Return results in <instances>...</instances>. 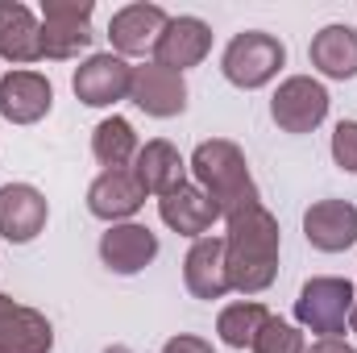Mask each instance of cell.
Returning <instances> with one entry per match:
<instances>
[{
	"label": "cell",
	"mask_w": 357,
	"mask_h": 353,
	"mask_svg": "<svg viewBox=\"0 0 357 353\" xmlns=\"http://www.w3.org/2000/svg\"><path fill=\"white\" fill-rule=\"evenodd\" d=\"M278 220L266 204H245L225 216V270L229 287L241 295H262L278 278Z\"/></svg>",
	"instance_id": "cell-1"
},
{
	"label": "cell",
	"mask_w": 357,
	"mask_h": 353,
	"mask_svg": "<svg viewBox=\"0 0 357 353\" xmlns=\"http://www.w3.org/2000/svg\"><path fill=\"white\" fill-rule=\"evenodd\" d=\"M187 167L195 175V187L220 208V216H233L237 208L258 204V187H254L250 163H245V154H241L237 142H229V137L199 142Z\"/></svg>",
	"instance_id": "cell-2"
},
{
	"label": "cell",
	"mask_w": 357,
	"mask_h": 353,
	"mask_svg": "<svg viewBox=\"0 0 357 353\" xmlns=\"http://www.w3.org/2000/svg\"><path fill=\"white\" fill-rule=\"evenodd\" d=\"M282 67H287V46H282L274 33H262V29L237 33V38L225 46V59H220L225 80L241 91L266 88Z\"/></svg>",
	"instance_id": "cell-3"
},
{
	"label": "cell",
	"mask_w": 357,
	"mask_h": 353,
	"mask_svg": "<svg viewBox=\"0 0 357 353\" xmlns=\"http://www.w3.org/2000/svg\"><path fill=\"white\" fill-rule=\"evenodd\" d=\"M354 299L357 291L349 278H333V274L307 278L299 287V299H295V324L316 333V337H341L349 324Z\"/></svg>",
	"instance_id": "cell-4"
},
{
	"label": "cell",
	"mask_w": 357,
	"mask_h": 353,
	"mask_svg": "<svg viewBox=\"0 0 357 353\" xmlns=\"http://www.w3.org/2000/svg\"><path fill=\"white\" fill-rule=\"evenodd\" d=\"M91 0H42V59L67 63L91 46Z\"/></svg>",
	"instance_id": "cell-5"
},
{
	"label": "cell",
	"mask_w": 357,
	"mask_h": 353,
	"mask_svg": "<svg viewBox=\"0 0 357 353\" xmlns=\"http://www.w3.org/2000/svg\"><path fill=\"white\" fill-rule=\"evenodd\" d=\"M328 104H333V100H328V88H324L320 80H312V75H291V80H282L278 91H274L270 117H274V125H278L282 133H312V129L324 125Z\"/></svg>",
	"instance_id": "cell-6"
},
{
	"label": "cell",
	"mask_w": 357,
	"mask_h": 353,
	"mask_svg": "<svg viewBox=\"0 0 357 353\" xmlns=\"http://www.w3.org/2000/svg\"><path fill=\"white\" fill-rule=\"evenodd\" d=\"M167 21H171L167 8L146 4V0H142V4H125V8H116L112 21H108L112 54H121L125 63H129V59H142V54H154V46H158Z\"/></svg>",
	"instance_id": "cell-7"
},
{
	"label": "cell",
	"mask_w": 357,
	"mask_h": 353,
	"mask_svg": "<svg viewBox=\"0 0 357 353\" xmlns=\"http://www.w3.org/2000/svg\"><path fill=\"white\" fill-rule=\"evenodd\" d=\"M129 84H133V67L112 50L91 54L71 75V88L79 96V104H88V108H112V104L129 100Z\"/></svg>",
	"instance_id": "cell-8"
},
{
	"label": "cell",
	"mask_w": 357,
	"mask_h": 353,
	"mask_svg": "<svg viewBox=\"0 0 357 353\" xmlns=\"http://www.w3.org/2000/svg\"><path fill=\"white\" fill-rule=\"evenodd\" d=\"M50 204L33 183H4L0 187V237L13 246H29L46 229Z\"/></svg>",
	"instance_id": "cell-9"
},
{
	"label": "cell",
	"mask_w": 357,
	"mask_h": 353,
	"mask_svg": "<svg viewBox=\"0 0 357 353\" xmlns=\"http://www.w3.org/2000/svg\"><path fill=\"white\" fill-rule=\"evenodd\" d=\"M303 237L320 254H341L357 246V208L349 200H316L303 212Z\"/></svg>",
	"instance_id": "cell-10"
},
{
	"label": "cell",
	"mask_w": 357,
	"mask_h": 353,
	"mask_svg": "<svg viewBox=\"0 0 357 353\" xmlns=\"http://www.w3.org/2000/svg\"><path fill=\"white\" fill-rule=\"evenodd\" d=\"M208 50H212L208 21H199V17H171L162 38H158V46H154V63L183 75L187 67H199L208 59Z\"/></svg>",
	"instance_id": "cell-11"
},
{
	"label": "cell",
	"mask_w": 357,
	"mask_h": 353,
	"mask_svg": "<svg viewBox=\"0 0 357 353\" xmlns=\"http://www.w3.org/2000/svg\"><path fill=\"white\" fill-rule=\"evenodd\" d=\"M142 204H146V191H142V183L133 175V167L100 171L88 187V212L108 220V225H125L129 216L142 212Z\"/></svg>",
	"instance_id": "cell-12"
},
{
	"label": "cell",
	"mask_w": 357,
	"mask_h": 353,
	"mask_svg": "<svg viewBox=\"0 0 357 353\" xmlns=\"http://www.w3.org/2000/svg\"><path fill=\"white\" fill-rule=\"evenodd\" d=\"M154 258H158V233H150L137 220L108 225V233L100 237V262L112 274H142Z\"/></svg>",
	"instance_id": "cell-13"
},
{
	"label": "cell",
	"mask_w": 357,
	"mask_h": 353,
	"mask_svg": "<svg viewBox=\"0 0 357 353\" xmlns=\"http://www.w3.org/2000/svg\"><path fill=\"white\" fill-rule=\"evenodd\" d=\"M129 100H133L146 117L167 121V117H178V112L187 108V84H183V75L158 67V63H142V67H133Z\"/></svg>",
	"instance_id": "cell-14"
},
{
	"label": "cell",
	"mask_w": 357,
	"mask_h": 353,
	"mask_svg": "<svg viewBox=\"0 0 357 353\" xmlns=\"http://www.w3.org/2000/svg\"><path fill=\"white\" fill-rule=\"evenodd\" d=\"M54 329L38 308L17 303L0 291V353H50Z\"/></svg>",
	"instance_id": "cell-15"
},
{
	"label": "cell",
	"mask_w": 357,
	"mask_h": 353,
	"mask_svg": "<svg viewBox=\"0 0 357 353\" xmlns=\"http://www.w3.org/2000/svg\"><path fill=\"white\" fill-rule=\"evenodd\" d=\"M54 108V88L42 71H8L0 80V117L13 125H38Z\"/></svg>",
	"instance_id": "cell-16"
},
{
	"label": "cell",
	"mask_w": 357,
	"mask_h": 353,
	"mask_svg": "<svg viewBox=\"0 0 357 353\" xmlns=\"http://www.w3.org/2000/svg\"><path fill=\"white\" fill-rule=\"evenodd\" d=\"M183 283L195 299H225L229 287V270H225V237H199L187 258H183Z\"/></svg>",
	"instance_id": "cell-17"
},
{
	"label": "cell",
	"mask_w": 357,
	"mask_h": 353,
	"mask_svg": "<svg viewBox=\"0 0 357 353\" xmlns=\"http://www.w3.org/2000/svg\"><path fill=\"white\" fill-rule=\"evenodd\" d=\"M158 216H162V225L167 229H175L178 237H208V229L220 220V208L195 187V183H183L175 191H167L162 200H158Z\"/></svg>",
	"instance_id": "cell-18"
},
{
	"label": "cell",
	"mask_w": 357,
	"mask_h": 353,
	"mask_svg": "<svg viewBox=\"0 0 357 353\" xmlns=\"http://www.w3.org/2000/svg\"><path fill=\"white\" fill-rule=\"evenodd\" d=\"M0 59L4 63L42 59V21L21 0H0Z\"/></svg>",
	"instance_id": "cell-19"
},
{
	"label": "cell",
	"mask_w": 357,
	"mask_h": 353,
	"mask_svg": "<svg viewBox=\"0 0 357 353\" xmlns=\"http://www.w3.org/2000/svg\"><path fill=\"white\" fill-rule=\"evenodd\" d=\"M133 175L142 183V191L146 195H167V191H175L187 183V163H183V154H178L171 142H162V137H154V142H146L142 150H137V158H133Z\"/></svg>",
	"instance_id": "cell-20"
},
{
	"label": "cell",
	"mask_w": 357,
	"mask_h": 353,
	"mask_svg": "<svg viewBox=\"0 0 357 353\" xmlns=\"http://www.w3.org/2000/svg\"><path fill=\"white\" fill-rule=\"evenodd\" d=\"M307 59H312V67L324 80H354L357 75V29L354 25H324L312 38Z\"/></svg>",
	"instance_id": "cell-21"
},
{
	"label": "cell",
	"mask_w": 357,
	"mask_h": 353,
	"mask_svg": "<svg viewBox=\"0 0 357 353\" xmlns=\"http://www.w3.org/2000/svg\"><path fill=\"white\" fill-rule=\"evenodd\" d=\"M137 150H142V142H137V133L125 117H104L91 129V154L104 171H125L137 158Z\"/></svg>",
	"instance_id": "cell-22"
},
{
	"label": "cell",
	"mask_w": 357,
	"mask_h": 353,
	"mask_svg": "<svg viewBox=\"0 0 357 353\" xmlns=\"http://www.w3.org/2000/svg\"><path fill=\"white\" fill-rule=\"evenodd\" d=\"M266 320H270L266 303H258V299H241V303H229V308L216 316V333H220V341H225L229 350H250Z\"/></svg>",
	"instance_id": "cell-23"
},
{
	"label": "cell",
	"mask_w": 357,
	"mask_h": 353,
	"mask_svg": "<svg viewBox=\"0 0 357 353\" xmlns=\"http://www.w3.org/2000/svg\"><path fill=\"white\" fill-rule=\"evenodd\" d=\"M254 353H303V329L299 324H287V320H278V316H270L266 324H262V333L254 337Z\"/></svg>",
	"instance_id": "cell-24"
},
{
	"label": "cell",
	"mask_w": 357,
	"mask_h": 353,
	"mask_svg": "<svg viewBox=\"0 0 357 353\" xmlns=\"http://www.w3.org/2000/svg\"><path fill=\"white\" fill-rule=\"evenodd\" d=\"M333 158L341 171L357 175V121H341L333 129Z\"/></svg>",
	"instance_id": "cell-25"
},
{
	"label": "cell",
	"mask_w": 357,
	"mask_h": 353,
	"mask_svg": "<svg viewBox=\"0 0 357 353\" xmlns=\"http://www.w3.org/2000/svg\"><path fill=\"white\" fill-rule=\"evenodd\" d=\"M162 353H216L204 337H191V333H178V337H171L167 345H162Z\"/></svg>",
	"instance_id": "cell-26"
},
{
	"label": "cell",
	"mask_w": 357,
	"mask_h": 353,
	"mask_svg": "<svg viewBox=\"0 0 357 353\" xmlns=\"http://www.w3.org/2000/svg\"><path fill=\"white\" fill-rule=\"evenodd\" d=\"M303 353H357V350H354V345H345L341 337H320L316 345H307Z\"/></svg>",
	"instance_id": "cell-27"
},
{
	"label": "cell",
	"mask_w": 357,
	"mask_h": 353,
	"mask_svg": "<svg viewBox=\"0 0 357 353\" xmlns=\"http://www.w3.org/2000/svg\"><path fill=\"white\" fill-rule=\"evenodd\" d=\"M349 329L357 333V299H354V312H349Z\"/></svg>",
	"instance_id": "cell-28"
},
{
	"label": "cell",
	"mask_w": 357,
	"mask_h": 353,
	"mask_svg": "<svg viewBox=\"0 0 357 353\" xmlns=\"http://www.w3.org/2000/svg\"><path fill=\"white\" fill-rule=\"evenodd\" d=\"M104 353H133V350H125V345H108Z\"/></svg>",
	"instance_id": "cell-29"
}]
</instances>
